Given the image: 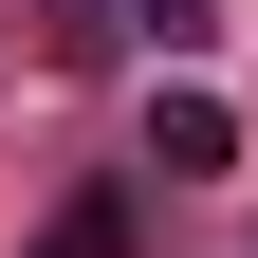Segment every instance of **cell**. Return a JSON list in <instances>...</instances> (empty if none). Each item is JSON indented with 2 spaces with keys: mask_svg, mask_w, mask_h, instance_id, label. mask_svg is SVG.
<instances>
[{
  "mask_svg": "<svg viewBox=\"0 0 258 258\" xmlns=\"http://www.w3.org/2000/svg\"><path fill=\"white\" fill-rule=\"evenodd\" d=\"M148 166L166 184H221L240 166V111H221V92H148Z\"/></svg>",
  "mask_w": 258,
  "mask_h": 258,
  "instance_id": "6da1fadb",
  "label": "cell"
},
{
  "mask_svg": "<svg viewBox=\"0 0 258 258\" xmlns=\"http://www.w3.org/2000/svg\"><path fill=\"white\" fill-rule=\"evenodd\" d=\"M37 258H129V184H74V203L37 221Z\"/></svg>",
  "mask_w": 258,
  "mask_h": 258,
  "instance_id": "7a4b0ae2",
  "label": "cell"
},
{
  "mask_svg": "<svg viewBox=\"0 0 258 258\" xmlns=\"http://www.w3.org/2000/svg\"><path fill=\"white\" fill-rule=\"evenodd\" d=\"M111 19H129L148 55H203V0H111Z\"/></svg>",
  "mask_w": 258,
  "mask_h": 258,
  "instance_id": "3957f363",
  "label": "cell"
}]
</instances>
